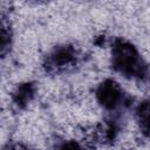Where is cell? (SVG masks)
<instances>
[{
	"label": "cell",
	"instance_id": "4",
	"mask_svg": "<svg viewBox=\"0 0 150 150\" xmlns=\"http://www.w3.org/2000/svg\"><path fill=\"white\" fill-rule=\"evenodd\" d=\"M36 84L32 81L20 83L12 94V102L18 109H25L36 95Z\"/></svg>",
	"mask_w": 150,
	"mask_h": 150
},
{
	"label": "cell",
	"instance_id": "2",
	"mask_svg": "<svg viewBox=\"0 0 150 150\" xmlns=\"http://www.w3.org/2000/svg\"><path fill=\"white\" fill-rule=\"evenodd\" d=\"M95 100L104 111L112 116H118L131 103L129 95L114 79H105L100 82L95 89Z\"/></svg>",
	"mask_w": 150,
	"mask_h": 150
},
{
	"label": "cell",
	"instance_id": "7",
	"mask_svg": "<svg viewBox=\"0 0 150 150\" xmlns=\"http://www.w3.org/2000/svg\"><path fill=\"white\" fill-rule=\"evenodd\" d=\"M56 150H87L82 143L75 139H64L57 146Z\"/></svg>",
	"mask_w": 150,
	"mask_h": 150
},
{
	"label": "cell",
	"instance_id": "3",
	"mask_svg": "<svg viewBox=\"0 0 150 150\" xmlns=\"http://www.w3.org/2000/svg\"><path fill=\"white\" fill-rule=\"evenodd\" d=\"M79 56V50L73 45H60L47 54L43 67L48 73H63L77 64Z\"/></svg>",
	"mask_w": 150,
	"mask_h": 150
},
{
	"label": "cell",
	"instance_id": "5",
	"mask_svg": "<svg viewBox=\"0 0 150 150\" xmlns=\"http://www.w3.org/2000/svg\"><path fill=\"white\" fill-rule=\"evenodd\" d=\"M135 117L141 129V132L146 138L149 135V102L148 100H143L136 105Z\"/></svg>",
	"mask_w": 150,
	"mask_h": 150
},
{
	"label": "cell",
	"instance_id": "8",
	"mask_svg": "<svg viewBox=\"0 0 150 150\" xmlns=\"http://www.w3.org/2000/svg\"><path fill=\"white\" fill-rule=\"evenodd\" d=\"M0 150H32V149L23 143H9L4 148H1Z\"/></svg>",
	"mask_w": 150,
	"mask_h": 150
},
{
	"label": "cell",
	"instance_id": "1",
	"mask_svg": "<svg viewBox=\"0 0 150 150\" xmlns=\"http://www.w3.org/2000/svg\"><path fill=\"white\" fill-rule=\"evenodd\" d=\"M110 64L117 74L139 82H146L149 75L148 63L138 48L130 41L117 38L110 48Z\"/></svg>",
	"mask_w": 150,
	"mask_h": 150
},
{
	"label": "cell",
	"instance_id": "6",
	"mask_svg": "<svg viewBox=\"0 0 150 150\" xmlns=\"http://www.w3.org/2000/svg\"><path fill=\"white\" fill-rule=\"evenodd\" d=\"M13 43V33L9 26L0 20V56L6 55Z\"/></svg>",
	"mask_w": 150,
	"mask_h": 150
}]
</instances>
